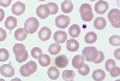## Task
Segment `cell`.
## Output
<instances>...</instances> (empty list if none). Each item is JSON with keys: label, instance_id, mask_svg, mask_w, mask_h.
<instances>
[{"label": "cell", "instance_id": "obj_17", "mask_svg": "<svg viewBox=\"0 0 120 81\" xmlns=\"http://www.w3.org/2000/svg\"><path fill=\"white\" fill-rule=\"evenodd\" d=\"M72 10H73V4H72L71 0H65V1H63L61 11L64 13H70V12H72Z\"/></svg>", "mask_w": 120, "mask_h": 81}, {"label": "cell", "instance_id": "obj_36", "mask_svg": "<svg viewBox=\"0 0 120 81\" xmlns=\"http://www.w3.org/2000/svg\"><path fill=\"white\" fill-rule=\"evenodd\" d=\"M6 36H7L6 32H5L4 29H1V28H0V41H4V40L6 39Z\"/></svg>", "mask_w": 120, "mask_h": 81}, {"label": "cell", "instance_id": "obj_25", "mask_svg": "<svg viewBox=\"0 0 120 81\" xmlns=\"http://www.w3.org/2000/svg\"><path fill=\"white\" fill-rule=\"evenodd\" d=\"M105 77H106V73L103 72V70H101V69L95 70L94 74H93V79H94L95 81H102Z\"/></svg>", "mask_w": 120, "mask_h": 81}, {"label": "cell", "instance_id": "obj_6", "mask_svg": "<svg viewBox=\"0 0 120 81\" xmlns=\"http://www.w3.org/2000/svg\"><path fill=\"white\" fill-rule=\"evenodd\" d=\"M96 56H97V50L95 47H85L83 50V57L89 62H94Z\"/></svg>", "mask_w": 120, "mask_h": 81}, {"label": "cell", "instance_id": "obj_20", "mask_svg": "<svg viewBox=\"0 0 120 81\" xmlns=\"http://www.w3.org/2000/svg\"><path fill=\"white\" fill-rule=\"evenodd\" d=\"M68 34H70V36H72V38H78L79 34H81V27H78L77 24L71 26L70 29H68Z\"/></svg>", "mask_w": 120, "mask_h": 81}, {"label": "cell", "instance_id": "obj_27", "mask_svg": "<svg viewBox=\"0 0 120 81\" xmlns=\"http://www.w3.org/2000/svg\"><path fill=\"white\" fill-rule=\"evenodd\" d=\"M10 58V53L6 48H0V62H5Z\"/></svg>", "mask_w": 120, "mask_h": 81}, {"label": "cell", "instance_id": "obj_33", "mask_svg": "<svg viewBox=\"0 0 120 81\" xmlns=\"http://www.w3.org/2000/svg\"><path fill=\"white\" fill-rule=\"evenodd\" d=\"M109 72H111V76H112V77H118V76L120 75V68L114 65L111 70H109Z\"/></svg>", "mask_w": 120, "mask_h": 81}, {"label": "cell", "instance_id": "obj_3", "mask_svg": "<svg viewBox=\"0 0 120 81\" xmlns=\"http://www.w3.org/2000/svg\"><path fill=\"white\" fill-rule=\"evenodd\" d=\"M36 69H37V64L34 62V60H30V62H28L26 64L22 65L21 68V75L22 76H30V75H33L35 72H36Z\"/></svg>", "mask_w": 120, "mask_h": 81}, {"label": "cell", "instance_id": "obj_28", "mask_svg": "<svg viewBox=\"0 0 120 81\" xmlns=\"http://www.w3.org/2000/svg\"><path fill=\"white\" fill-rule=\"evenodd\" d=\"M73 77H75V73L72 72V70H65V72L63 73V79L66 80V81H67V80H68V81L72 80Z\"/></svg>", "mask_w": 120, "mask_h": 81}, {"label": "cell", "instance_id": "obj_31", "mask_svg": "<svg viewBox=\"0 0 120 81\" xmlns=\"http://www.w3.org/2000/svg\"><path fill=\"white\" fill-rule=\"evenodd\" d=\"M109 43H111L112 45H114V46H119V45H120V36H119V35H113V36H111V39H109Z\"/></svg>", "mask_w": 120, "mask_h": 81}, {"label": "cell", "instance_id": "obj_35", "mask_svg": "<svg viewBox=\"0 0 120 81\" xmlns=\"http://www.w3.org/2000/svg\"><path fill=\"white\" fill-rule=\"evenodd\" d=\"M114 65H115L114 60H113V59H108L107 62H106V70H108V72H109V70H111Z\"/></svg>", "mask_w": 120, "mask_h": 81}, {"label": "cell", "instance_id": "obj_7", "mask_svg": "<svg viewBox=\"0 0 120 81\" xmlns=\"http://www.w3.org/2000/svg\"><path fill=\"white\" fill-rule=\"evenodd\" d=\"M70 17L68 16H64V15H61V16H58L56 18H55V26L58 27V28H61V29H64V28H66L68 24H70Z\"/></svg>", "mask_w": 120, "mask_h": 81}, {"label": "cell", "instance_id": "obj_11", "mask_svg": "<svg viewBox=\"0 0 120 81\" xmlns=\"http://www.w3.org/2000/svg\"><path fill=\"white\" fill-rule=\"evenodd\" d=\"M108 10V3L105 1V0H102V1H97L96 5H95V11L100 15L102 13H106V11Z\"/></svg>", "mask_w": 120, "mask_h": 81}, {"label": "cell", "instance_id": "obj_29", "mask_svg": "<svg viewBox=\"0 0 120 81\" xmlns=\"http://www.w3.org/2000/svg\"><path fill=\"white\" fill-rule=\"evenodd\" d=\"M89 72H90V68L88 65H85V64H83L81 68L78 69V73L81 74V75H83V76H86L89 74Z\"/></svg>", "mask_w": 120, "mask_h": 81}, {"label": "cell", "instance_id": "obj_4", "mask_svg": "<svg viewBox=\"0 0 120 81\" xmlns=\"http://www.w3.org/2000/svg\"><path fill=\"white\" fill-rule=\"evenodd\" d=\"M38 21L36 18H34V17H30V18H28L26 21H25V23H24V27H25V29H26V32H28V34H34L36 30L38 29Z\"/></svg>", "mask_w": 120, "mask_h": 81}, {"label": "cell", "instance_id": "obj_18", "mask_svg": "<svg viewBox=\"0 0 120 81\" xmlns=\"http://www.w3.org/2000/svg\"><path fill=\"white\" fill-rule=\"evenodd\" d=\"M106 26H107V22H106V19L102 18V17H98V18H96L95 21H94V27L96 29H98V30L105 29Z\"/></svg>", "mask_w": 120, "mask_h": 81}, {"label": "cell", "instance_id": "obj_13", "mask_svg": "<svg viewBox=\"0 0 120 81\" xmlns=\"http://www.w3.org/2000/svg\"><path fill=\"white\" fill-rule=\"evenodd\" d=\"M54 40H55V43H58V44L65 43L67 40V34L65 32H61V30H58V32L54 33Z\"/></svg>", "mask_w": 120, "mask_h": 81}, {"label": "cell", "instance_id": "obj_40", "mask_svg": "<svg viewBox=\"0 0 120 81\" xmlns=\"http://www.w3.org/2000/svg\"><path fill=\"white\" fill-rule=\"evenodd\" d=\"M38 1H46V0H38Z\"/></svg>", "mask_w": 120, "mask_h": 81}, {"label": "cell", "instance_id": "obj_12", "mask_svg": "<svg viewBox=\"0 0 120 81\" xmlns=\"http://www.w3.org/2000/svg\"><path fill=\"white\" fill-rule=\"evenodd\" d=\"M24 11H25V5H24L23 3H16V4H13V6H12V12H13V15L19 16V15L24 13Z\"/></svg>", "mask_w": 120, "mask_h": 81}, {"label": "cell", "instance_id": "obj_39", "mask_svg": "<svg viewBox=\"0 0 120 81\" xmlns=\"http://www.w3.org/2000/svg\"><path fill=\"white\" fill-rule=\"evenodd\" d=\"M115 58L116 59H120V51H119V50H116V51H115Z\"/></svg>", "mask_w": 120, "mask_h": 81}, {"label": "cell", "instance_id": "obj_34", "mask_svg": "<svg viewBox=\"0 0 120 81\" xmlns=\"http://www.w3.org/2000/svg\"><path fill=\"white\" fill-rule=\"evenodd\" d=\"M103 58H105V55H103V52H101V51H97V56H96V58L94 59V62L95 63H101L102 60H103Z\"/></svg>", "mask_w": 120, "mask_h": 81}, {"label": "cell", "instance_id": "obj_22", "mask_svg": "<svg viewBox=\"0 0 120 81\" xmlns=\"http://www.w3.org/2000/svg\"><path fill=\"white\" fill-rule=\"evenodd\" d=\"M96 40H97V35H96L94 32H89V33H86V35L84 36V41H85L86 44H94Z\"/></svg>", "mask_w": 120, "mask_h": 81}, {"label": "cell", "instance_id": "obj_1", "mask_svg": "<svg viewBox=\"0 0 120 81\" xmlns=\"http://www.w3.org/2000/svg\"><path fill=\"white\" fill-rule=\"evenodd\" d=\"M13 53L16 56V60L18 63H22V62H25L28 59V51L25 50V46L22 45V44H16L13 46Z\"/></svg>", "mask_w": 120, "mask_h": 81}, {"label": "cell", "instance_id": "obj_2", "mask_svg": "<svg viewBox=\"0 0 120 81\" xmlns=\"http://www.w3.org/2000/svg\"><path fill=\"white\" fill-rule=\"evenodd\" d=\"M79 12H81V17L84 22H89L91 21L93 17H94V13H93V9L89 4H83L79 9Z\"/></svg>", "mask_w": 120, "mask_h": 81}, {"label": "cell", "instance_id": "obj_37", "mask_svg": "<svg viewBox=\"0 0 120 81\" xmlns=\"http://www.w3.org/2000/svg\"><path fill=\"white\" fill-rule=\"evenodd\" d=\"M12 0H0V6H4V7H7L10 6Z\"/></svg>", "mask_w": 120, "mask_h": 81}, {"label": "cell", "instance_id": "obj_23", "mask_svg": "<svg viewBox=\"0 0 120 81\" xmlns=\"http://www.w3.org/2000/svg\"><path fill=\"white\" fill-rule=\"evenodd\" d=\"M83 64H84V58H83V56H76V57H73L72 65H73L76 69H79Z\"/></svg>", "mask_w": 120, "mask_h": 81}, {"label": "cell", "instance_id": "obj_21", "mask_svg": "<svg viewBox=\"0 0 120 81\" xmlns=\"http://www.w3.org/2000/svg\"><path fill=\"white\" fill-rule=\"evenodd\" d=\"M37 59H38V63H40L41 67H48L49 64H51V58H49L48 55H43L42 53Z\"/></svg>", "mask_w": 120, "mask_h": 81}, {"label": "cell", "instance_id": "obj_9", "mask_svg": "<svg viewBox=\"0 0 120 81\" xmlns=\"http://www.w3.org/2000/svg\"><path fill=\"white\" fill-rule=\"evenodd\" d=\"M36 13H37V16L40 18L45 19V18H47L49 15H51V11H49V9H48L47 5H40L36 9Z\"/></svg>", "mask_w": 120, "mask_h": 81}, {"label": "cell", "instance_id": "obj_10", "mask_svg": "<svg viewBox=\"0 0 120 81\" xmlns=\"http://www.w3.org/2000/svg\"><path fill=\"white\" fill-rule=\"evenodd\" d=\"M51 35H52V32L51 29H49L48 27H43L41 30H40L38 33V38L40 40H42V41H47V40L51 39Z\"/></svg>", "mask_w": 120, "mask_h": 81}, {"label": "cell", "instance_id": "obj_30", "mask_svg": "<svg viewBox=\"0 0 120 81\" xmlns=\"http://www.w3.org/2000/svg\"><path fill=\"white\" fill-rule=\"evenodd\" d=\"M41 55H42V50L40 48V47H34V48L31 50V56H33L34 58H36V59H37Z\"/></svg>", "mask_w": 120, "mask_h": 81}, {"label": "cell", "instance_id": "obj_41", "mask_svg": "<svg viewBox=\"0 0 120 81\" xmlns=\"http://www.w3.org/2000/svg\"><path fill=\"white\" fill-rule=\"evenodd\" d=\"M90 1H96V0H90Z\"/></svg>", "mask_w": 120, "mask_h": 81}, {"label": "cell", "instance_id": "obj_26", "mask_svg": "<svg viewBox=\"0 0 120 81\" xmlns=\"http://www.w3.org/2000/svg\"><path fill=\"white\" fill-rule=\"evenodd\" d=\"M49 53L51 55H58L60 51H61V46H60V44L55 43V44H52L51 46H49Z\"/></svg>", "mask_w": 120, "mask_h": 81}, {"label": "cell", "instance_id": "obj_19", "mask_svg": "<svg viewBox=\"0 0 120 81\" xmlns=\"http://www.w3.org/2000/svg\"><path fill=\"white\" fill-rule=\"evenodd\" d=\"M5 27L7 28V29H15L16 27H17V19L15 18V17H12V16H10V17H7L6 18V21H5Z\"/></svg>", "mask_w": 120, "mask_h": 81}, {"label": "cell", "instance_id": "obj_24", "mask_svg": "<svg viewBox=\"0 0 120 81\" xmlns=\"http://www.w3.org/2000/svg\"><path fill=\"white\" fill-rule=\"evenodd\" d=\"M48 77L51 80H56L59 77V69L55 67H51L48 69Z\"/></svg>", "mask_w": 120, "mask_h": 81}, {"label": "cell", "instance_id": "obj_16", "mask_svg": "<svg viewBox=\"0 0 120 81\" xmlns=\"http://www.w3.org/2000/svg\"><path fill=\"white\" fill-rule=\"evenodd\" d=\"M55 64L58 68H66L68 64V59L66 56H58L55 58Z\"/></svg>", "mask_w": 120, "mask_h": 81}, {"label": "cell", "instance_id": "obj_14", "mask_svg": "<svg viewBox=\"0 0 120 81\" xmlns=\"http://www.w3.org/2000/svg\"><path fill=\"white\" fill-rule=\"evenodd\" d=\"M66 48L70 52H75V51H77V50L79 48V43L77 41V40H73V39H71V40H66Z\"/></svg>", "mask_w": 120, "mask_h": 81}, {"label": "cell", "instance_id": "obj_38", "mask_svg": "<svg viewBox=\"0 0 120 81\" xmlns=\"http://www.w3.org/2000/svg\"><path fill=\"white\" fill-rule=\"evenodd\" d=\"M4 18H5V11L3 9H0V22H1Z\"/></svg>", "mask_w": 120, "mask_h": 81}, {"label": "cell", "instance_id": "obj_15", "mask_svg": "<svg viewBox=\"0 0 120 81\" xmlns=\"http://www.w3.org/2000/svg\"><path fill=\"white\" fill-rule=\"evenodd\" d=\"M26 36H28V32H26L25 28H19V29H17L16 32H15V38L17 40H19V41L25 40Z\"/></svg>", "mask_w": 120, "mask_h": 81}, {"label": "cell", "instance_id": "obj_32", "mask_svg": "<svg viewBox=\"0 0 120 81\" xmlns=\"http://www.w3.org/2000/svg\"><path fill=\"white\" fill-rule=\"evenodd\" d=\"M48 9H49V11H51V15H55L58 12V5L54 4V3H48Z\"/></svg>", "mask_w": 120, "mask_h": 81}, {"label": "cell", "instance_id": "obj_5", "mask_svg": "<svg viewBox=\"0 0 120 81\" xmlns=\"http://www.w3.org/2000/svg\"><path fill=\"white\" fill-rule=\"evenodd\" d=\"M108 19L111 21V23L114 28H119L120 27V11L118 9L111 10L108 12Z\"/></svg>", "mask_w": 120, "mask_h": 81}, {"label": "cell", "instance_id": "obj_8", "mask_svg": "<svg viewBox=\"0 0 120 81\" xmlns=\"http://www.w3.org/2000/svg\"><path fill=\"white\" fill-rule=\"evenodd\" d=\"M0 74H1L3 76H5V77H11L15 74V69L11 64H4V65H1V68H0Z\"/></svg>", "mask_w": 120, "mask_h": 81}]
</instances>
